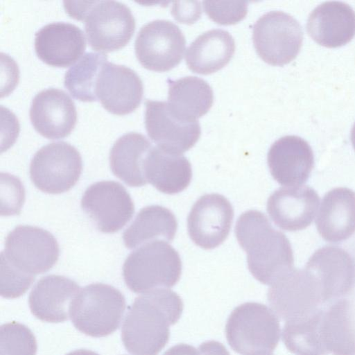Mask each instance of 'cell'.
<instances>
[{
  "label": "cell",
  "mask_w": 355,
  "mask_h": 355,
  "mask_svg": "<svg viewBox=\"0 0 355 355\" xmlns=\"http://www.w3.org/2000/svg\"><path fill=\"white\" fill-rule=\"evenodd\" d=\"M183 311V302L174 291L157 288L135 298L121 328V339L132 355H157L170 336L169 327Z\"/></svg>",
  "instance_id": "obj_1"
},
{
  "label": "cell",
  "mask_w": 355,
  "mask_h": 355,
  "mask_svg": "<svg viewBox=\"0 0 355 355\" xmlns=\"http://www.w3.org/2000/svg\"><path fill=\"white\" fill-rule=\"evenodd\" d=\"M235 234L247 253L250 272L261 283L271 286L293 269L288 239L272 227L262 212L248 210L243 213L236 221Z\"/></svg>",
  "instance_id": "obj_2"
},
{
  "label": "cell",
  "mask_w": 355,
  "mask_h": 355,
  "mask_svg": "<svg viewBox=\"0 0 355 355\" xmlns=\"http://www.w3.org/2000/svg\"><path fill=\"white\" fill-rule=\"evenodd\" d=\"M67 12L85 21L89 46L101 52H110L125 46L135 29V19L130 9L116 1H64Z\"/></svg>",
  "instance_id": "obj_3"
},
{
  "label": "cell",
  "mask_w": 355,
  "mask_h": 355,
  "mask_svg": "<svg viewBox=\"0 0 355 355\" xmlns=\"http://www.w3.org/2000/svg\"><path fill=\"white\" fill-rule=\"evenodd\" d=\"M182 262L178 252L164 241H154L132 252L123 266L126 286L135 293L171 288L179 281Z\"/></svg>",
  "instance_id": "obj_4"
},
{
  "label": "cell",
  "mask_w": 355,
  "mask_h": 355,
  "mask_svg": "<svg viewBox=\"0 0 355 355\" xmlns=\"http://www.w3.org/2000/svg\"><path fill=\"white\" fill-rule=\"evenodd\" d=\"M280 331L274 311L257 302L236 306L225 325L230 346L241 355L270 354L279 343Z\"/></svg>",
  "instance_id": "obj_5"
},
{
  "label": "cell",
  "mask_w": 355,
  "mask_h": 355,
  "mask_svg": "<svg viewBox=\"0 0 355 355\" xmlns=\"http://www.w3.org/2000/svg\"><path fill=\"white\" fill-rule=\"evenodd\" d=\"M125 309V297L118 289L95 283L80 290L71 304L69 317L78 330L100 338L118 329Z\"/></svg>",
  "instance_id": "obj_6"
},
{
  "label": "cell",
  "mask_w": 355,
  "mask_h": 355,
  "mask_svg": "<svg viewBox=\"0 0 355 355\" xmlns=\"http://www.w3.org/2000/svg\"><path fill=\"white\" fill-rule=\"evenodd\" d=\"M252 40L259 56L273 66H283L297 55L303 41L299 22L282 11L272 10L254 24Z\"/></svg>",
  "instance_id": "obj_7"
},
{
  "label": "cell",
  "mask_w": 355,
  "mask_h": 355,
  "mask_svg": "<svg viewBox=\"0 0 355 355\" xmlns=\"http://www.w3.org/2000/svg\"><path fill=\"white\" fill-rule=\"evenodd\" d=\"M82 168L81 156L74 146L64 141L53 142L34 155L30 164V178L40 191L59 194L77 183Z\"/></svg>",
  "instance_id": "obj_8"
},
{
  "label": "cell",
  "mask_w": 355,
  "mask_h": 355,
  "mask_svg": "<svg viewBox=\"0 0 355 355\" xmlns=\"http://www.w3.org/2000/svg\"><path fill=\"white\" fill-rule=\"evenodd\" d=\"M268 302L286 322L304 318L325 305L316 278L306 269H293L270 286Z\"/></svg>",
  "instance_id": "obj_9"
},
{
  "label": "cell",
  "mask_w": 355,
  "mask_h": 355,
  "mask_svg": "<svg viewBox=\"0 0 355 355\" xmlns=\"http://www.w3.org/2000/svg\"><path fill=\"white\" fill-rule=\"evenodd\" d=\"M1 254L16 268L35 275L47 272L56 263L60 250L49 232L35 226L19 225L7 235Z\"/></svg>",
  "instance_id": "obj_10"
},
{
  "label": "cell",
  "mask_w": 355,
  "mask_h": 355,
  "mask_svg": "<svg viewBox=\"0 0 355 355\" xmlns=\"http://www.w3.org/2000/svg\"><path fill=\"white\" fill-rule=\"evenodd\" d=\"M186 40L180 28L171 21L156 19L144 24L135 42V55L147 69L166 71L182 60Z\"/></svg>",
  "instance_id": "obj_11"
},
{
  "label": "cell",
  "mask_w": 355,
  "mask_h": 355,
  "mask_svg": "<svg viewBox=\"0 0 355 355\" xmlns=\"http://www.w3.org/2000/svg\"><path fill=\"white\" fill-rule=\"evenodd\" d=\"M81 207L97 229L107 234L123 228L135 212L130 194L122 184L114 181L91 184L82 197Z\"/></svg>",
  "instance_id": "obj_12"
},
{
  "label": "cell",
  "mask_w": 355,
  "mask_h": 355,
  "mask_svg": "<svg viewBox=\"0 0 355 355\" xmlns=\"http://www.w3.org/2000/svg\"><path fill=\"white\" fill-rule=\"evenodd\" d=\"M233 218V207L225 196L204 195L194 203L188 216L189 235L199 247L215 248L227 239Z\"/></svg>",
  "instance_id": "obj_13"
},
{
  "label": "cell",
  "mask_w": 355,
  "mask_h": 355,
  "mask_svg": "<svg viewBox=\"0 0 355 355\" xmlns=\"http://www.w3.org/2000/svg\"><path fill=\"white\" fill-rule=\"evenodd\" d=\"M145 127L148 137L159 148L173 154L191 148L200 138L198 121L182 120L172 114L168 103L146 100Z\"/></svg>",
  "instance_id": "obj_14"
},
{
  "label": "cell",
  "mask_w": 355,
  "mask_h": 355,
  "mask_svg": "<svg viewBox=\"0 0 355 355\" xmlns=\"http://www.w3.org/2000/svg\"><path fill=\"white\" fill-rule=\"evenodd\" d=\"M96 96L108 112L118 115L132 112L140 105L143 83L132 69L107 61L98 73Z\"/></svg>",
  "instance_id": "obj_15"
},
{
  "label": "cell",
  "mask_w": 355,
  "mask_h": 355,
  "mask_svg": "<svg viewBox=\"0 0 355 355\" xmlns=\"http://www.w3.org/2000/svg\"><path fill=\"white\" fill-rule=\"evenodd\" d=\"M305 269L318 281L325 304L347 294L355 284L354 261L347 252L336 246L317 250Z\"/></svg>",
  "instance_id": "obj_16"
},
{
  "label": "cell",
  "mask_w": 355,
  "mask_h": 355,
  "mask_svg": "<svg viewBox=\"0 0 355 355\" xmlns=\"http://www.w3.org/2000/svg\"><path fill=\"white\" fill-rule=\"evenodd\" d=\"M29 116L35 130L50 139L68 136L77 121L73 101L64 91L53 87L43 89L34 96Z\"/></svg>",
  "instance_id": "obj_17"
},
{
  "label": "cell",
  "mask_w": 355,
  "mask_h": 355,
  "mask_svg": "<svg viewBox=\"0 0 355 355\" xmlns=\"http://www.w3.org/2000/svg\"><path fill=\"white\" fill-rule=\"evenodd\" d=\"M316 335L321 355H355V321L346 299H338L316 313Z\"/></svg>",
  "instance_id": "obj_18"
},
{
  "label": "cell",
  "mask_w": 355,
  "mask_h": 355,
  "mask_svg": "<svg viewBox=\"0 0 355 355\" xmlns=\"http://www.w3.org/2000/svg\"><path fill=\"white\" fill-rule=\"evenodd\" d=\"M267 162L272 176L279 184L295 187L308 180L314 157L307 141L298 136L287 135L272 144Z\"/></svg>",
  "instance_id": "obj_19"
},
{
  "label": "cell",
  "mask_w": 355,
  "mask_h": 355,
  "mask_svg": "<svg viewBox=\"0 0 355 355\" xmlns=\"http://www.w3.org/2000/svg\"><path fill=\"white\" fill-rule=\"evenodd\" d=\"M319 202V196L310 187H282L268 198L267 211L277 227L295 232L306 228L312 223Z\"/></svg>",
  "instance_id": "obj_20"
},
{
  "label": "cell",
  "mask_w": 355,
  "mask_h": 355,
  "mask_svg": "<svg viewBox=\"0 0 355 355\" xmlns=\"http://www.w3.org/2000/svg\"><path fill=\"white\" fill-rule=\"evenodd\" d=\"M34 46L37 57L46 64L67 67L81 57L86 42L84 33L78 26L56 21L42 26L35 33Z\"/></svg>",
  "instance_id": "obj_21"
},
{
  "label": "cell",
  "mask_w": 355,
  "mask_h": 355,
  "mask_svg": "<svg viewBox=\"0 0 355 355\" xmlns=\"http://www.w3.org/2000/svg\"><path fill=\"white\" fill-rule=\"evenodd\" d=\"M79 291V286L72 279L60 275H47L32 288L28 297L29 308L40 320L62 322L68 320L71 304Z\"/></svg>",
  "instance_id": "obj_22"
},
{
  "label": "cell",
  "mask_w": 355,
  "mask_h": 355,
  "mask_svg": "<svg viewBox=\"0 0 355 355\" xmlns=\"http://www.w3.org/2000/svg\"><path fill=\"white\" fill-rule=\"evenodd\" d=\"M306 28L311 38L321 46H343L355 35V11L342 1L324 2L310 13Z\"/></svg>",
  "instance_id": "obj_23"
},
{
  "label": "cell",
  "mask_w": 355,
  "mask_h": 355,
  "mask_svg": "<svg viewBox=\"0 0 355 355\" xmlns=\"http://www.w3.org/2000/svg\"><path fill=\"white\" fill-rule=\"evenodd\" d=\"M320 236L329 242H340L355 232V192L337 187L323 197L315 219Z\"/></svg>",
  "instance_id": "obj_24"
},
{
  "label": "cell",
  "mask_w": 355,
  "mask_h": 355,
  "mask_svg": "<svg viewBox=\"0 0 355 355\" xmlns=\"http://www.w3.org/2000/svg\"><path fill=\"white\" fill-rule=\"evenodd\" d=\"M146 179L158 191L175 194L184 190L192 178L189 161L181 154H173L152 146L144 163Z\"/></svg>",
  "instance_id": "obj_25"
},
{
  "label": "cell",
  "mask_w": 355,
  "mask_h": 355,
  "mask_svg": "<svg viewBox=\"0 0 355 355\" xmlns=\"http://www.w3.org/2000/svg\"><path fill=\"white\" fill-rule=\"evenodd\" d=\"M235 42L223 29H211L200 35L187 48L185 55L189 69L194 73L208 75L223 68L232 58Z\"/></svg>",
  "instance_id": "obj_26"
},
{
  "label": "cell",
  "mask_w": 355,
  "mask_h": 355,
  "mask_svg": "<svg viewBox=\"0 0 355 355\" xmlns=\"http://www.w3.org/2000/svg\"><path fill=\"white\" fill-rule=\"evenodd\" d=\"M152 146L142 134L130 132L121 136L110 153V165L113 174L130 187L145 185L148 182L144 163Z\"/></svg>",
  "instance_id": "obj_27"
},
{
  "label": "cell",
  "mask_w": 355,
  "mask_h": 355,
  "mask_svg": "<svg viewBox=\"0 0 355 355\" xmlns=\"http://www.w3.org/2000/svg\"><path fill=\"white\" fill-rule=\"evenodd\" d=\"M168 105L173 115L187 121H197L212 106L214 93L205 80L186 76L168 79Z\"/></svg>",
  "instance_id": "obj_28"
},
{
  "label": "cell",
  "mask_w": 355,
  "mask_h": 355,
  "mask_svg": "<svg viewBox=\"0 0 355 355\" xmlns=\"http://www.w3.org/2000/svg\"><path fill=\"white\" fill-rule=\"evenodd\" d=\"M177 228V220L169 209L159 205H150L137 214L124 231L123 239L128 249L154 241L170 242L173 240Z\"/></svg>",
  "instance_id": "obj_29"
},
{
  "label": "cell",
  "mask_w": 355,
  "mask_h": 355,
  "mask_svg": "<svg viewBox=\"0 0 355 355\" xmlns=\"http://www.w3.org/2000/svg\"><path fill=\"white\" fill-rule=\"evenodd\" d=\"M107 61V57L104 53L88 52L70 67L64 74V85L73 98L85 102L97 100L96 80Z\"/></svg>",
  "instance_id": "obj_30"
},
{
  "label": "cell",
  "mask_w": 355,
  "mask_h": 355,
  "mask_svg": "<svg viewBox=\"0 0 355 355\" xmlns=\"http://www.w3.org/2000/svg\"><path fill=\"white\" fill-rule=\"evenodd\" d=\"M1 355H36L37 342L31 330L11 322L0 327Z\"/></svg>",
  "instance_id": "obj_31"
},
{
  "label": "cell",
  "mask_w": 355,
  "mask_h": 355,
  "mask_svg": "<svg viewBox=\"0 0 355 355\" xmlns=\"http://www.w3.org/2000/svg\"><path fill=\"white\" fill-rule=\"evenodd\" d=\"M35 280V275L25 273L14 267L1 254V295L17 298L24 295Z\"/></svg>",
  "instance_id": "obj_32"
},
{
  "label": "cell",
  "mask_w": 355,
  "mask_h": 355,
  "mask_svg": "<svg viewBox=\"0 0 355 355\" xmlns=\"http://www.w3.org/2000/svg\"><path fill=\"white\" fill-rule=\"evenodd\" d=\"M207 15L221 25H231L243 20L248 12L246 1H203Z\"/></svg>",
  "instance_id": "obj_33"
},
{
  "label": "cell",
  "mask_w": 355,
  "mask_h": 355,
  "mask_svg": "<svg viewBox=\"0 0 355 355\" xmlns=\"http://www.w3.org/2000/svg\"><path fill=\"white\" fill-rule=\"evenodd\" d=\"M199 355H230L225 347L216 340L202 343L198 349Z\"/></svg>",
  "instance_id": "obj_34"
},
{
  "label": "cell",
  "mask_w": 355,
  "mask_h": 355,
  "mask_svg": "<svg viewBox=\"0 0 355 355\" xmlns=\"http://www.w3.org/2000/svg\"><path fill=\"white\" fill-rule=\"evenodd\" d=\"M163 355H199V352L191 345L181 343L171 347Z\"/></svg>",
  "instance_id": "obj_35"
},
{
  "label": "cell",
  "mask_w": 355,
  "mask_h": 355,
  "mask_svg": "<svg viewBox=\"0 0 355 355\" xmlns=\"http://www.w3.org/2000/svg\"><path fill=\"white\" fill-rule=\"evenodd\" d=\"M66 355H99V354H98L97 353H96L93 351H91V350L80 349H77V350L71 352Z\"/></svg>",
  "instance_id": "obj_36"
},
{
  "label": "cell",
  "mask_w": 355,
  "mask_h": 355,
  "mask_svg": "<svg viewBox=\"0 0 355 355\" xmlns=\"http://www.w3.org/2000/svg\"><path fill=\"white\" fill-rule=\"evenodd\" d=\"M351 141L352 144V146L355 150V123L353 125V127L351 130Z\"/></svg>",
  "instance_id": "obj_37"
},
{
  "label": "cell",
  "mask_w": 355,
  "mask_h": 355,
  "mask_svg": "<svg viewBox=\"0 0 355 355\" xmlns=\"http://www.w3.org/2000/svg\"><path fill=\"white\" fill-rule=\"evenodd\" d=\"M263 355H271V354H263Z\"/></svg>",
  "instance_id": "obj_38"
}]
</instances>
